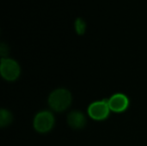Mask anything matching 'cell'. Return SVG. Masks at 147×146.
Returning <instances> with one entry per match:
<instances>
[{"label": "cell", "mask_w": 147, "mask_h": 146, "mask_svg": "<svg viewBox=\"0 0 147 146\" xmlns=\"http://www.w3.org/2000/svg\"><path fill=\"white\" fill-rule=\"evenodd\" d=\"M12 121V115L11 114L4 109L1 110V114H0V125L2 127L6 126L8 125H9Z\"/></svg>", "instance_id": "cell-7"}, {"label": "cell", "mask_w": 147, "mask_h": 146, "mask_svg": "<svg viewBox=\"0 0 147 146\" xmlns=\"http://www.w3.org/2000/svg\"><path fill=\"white\" fill-rule=\"evenodd\" d=\"M75 28H76V30L78 34H84V32L85 30V22L81 17H78L76 19Z\"/></svg>", "instance_id": "cell-8"}, {"label": "cell", "mask_w": 147, "mask_h": 146, "mask_svg": "<svg viewBox=\"0 0 147 146\" xmlns=\"http://www.w3.org/2000/svg\"><path fill=\"white\" fill-rule=\"evenodd\" d=\"M109 109L115 113L125 111L129 104L128 98L123 94H115L108 100Z\"/></svg>", "instance_id": "cell-5"}, {"label": "cell", "mask_w": 147, "mask_h": 146, "mask_svg": "<svg viewBox=\"0 0 147 146\" xmlns=\"http://www.w3.org/2000/svg\"><path fill=\"white\" fill-rule=\"evenodd\" d=\"M54 125V118L52 113L48 111H42L36 114L34 120V129L40 133L49 132Z\"/></svg>", "instance_id": "cell-3"}, {"label": "cell", "mask_w": 147, "mask_h": 146, "mask_svg": "<svg viewBox=\"0 0 147 146\" xmlns=\"http://www.w3.org/2000/svg\"><path fill=\"white\" fill-rule=\"evenodd\" d=\"M51 108L56 112H62L67 109L71 103V95L69 90L58 89L53 90L48 98Z\"/></svg>", "instance_id": "cell-1"}, {"label": "cell", "mask_w": 147, "mask_h": 146, "mask_svg": "<svg viewBox=\"0 0 147 146\" xmlns=\"http://www.w3.org/2000/svg\"><path fill=\"white\" fill-rule=\"evenodd\" d=\"M109 111L110 109L108 104V100L106 99L91 103L88 108L90 117L96 120H105L109 116Z\"/></svg>", "instance_id": "cell-4"}, {"label": "cell", "mask_w": 147, "mask_h": 146, "mask_svg": "<svg viewBox=\"0 0 147 146\" xmlns=\"http://www.w3.org/2000/svg\"><path fill=\"white\" fill-rule=\"evenodd\" d=\"M0 72L2 77L8 81L16 80L21 72L19 65L11 59H1L0 65Z\"/></svg>", "instance_id": "cell-2"}, {"label": "cell", "mask_w": 147, "mask_h": 146, "mask_svg": "<svg viewBox=\"0 0 147 146\" xmlns=\"http://www.w3.org/2000/svg\"><path fill=\"white\" fill-rule=\"evenodd\" d=\"M68 125L73 129H81L86 125V118L79 111H72L67 116Z\"/></svg>", "instance_id": "cell-6"}]
</instances>
